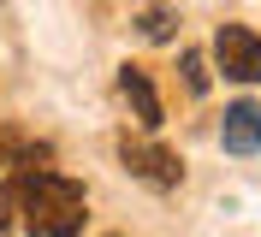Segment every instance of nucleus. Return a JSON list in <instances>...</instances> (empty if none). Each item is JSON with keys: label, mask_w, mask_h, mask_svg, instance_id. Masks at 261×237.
Segmentation results:
<instances>
[{"label": "nucleus", "mask_w": 261, "mask_h": 237, "mask_svg": "<svg viewBox=\"0 0 261 237\" xmlns=\"http://www.w3.org/2000/svg\"><path fill=\"white\" fill-rule=\"evenodd\" d=\"M36 160L42 154H24L12 166V184H6L0 207H6V214H24V231L30 237H77L83 231V207H89L83 184L65 178V172L36 166Z\"/></svg>", "instance_id": "obj_1"}, {"label": "nucleus", "mask_w": 261, "mask_h": 237, "mask_svg": "<svg viewBox=\"0 0 261 237\" xmlns=\"http://www.w3.org/2000/svg\"><path fill=\"white\" fill-rule=\"evenodd\" d=\"M214 60L231 83H261V36L244 30V24H220L214 36Z\"/></svg>", "instance_id": "obj_2"}, {"label": "nucleus", "mask_w": 261, "mask_h": 237, "mask_svg": "<svg viewBox=\"0 0 261 237\" xmlns=\"http://www.w3.org/2000/svg\"><path fill=\"white\" fill-rule=\"evenodd\" d=\"M119 160H125L143 184H154V190H178V178H184L178 154L161 148V142H143V137H125V142H119Z\"/></svg>", "instance_id": "obj_3"}, {"label": "nucleus", "mask_w": 261, "mask_h": 237, "mask_svg": "<svg viewBox=\"0 0 261 237\" xmlns=\"http://www.w3.org/2000/svg\"><path fill=\"white\" fill-rule=\"evenodd\" d=\"M119 95L130 101V113H137V125H143V130H161V125H166L161 95H154V83H148L143 65H119Z\"/></svg>", "instance_id": "obj_4"}, {"label": "nucleus", "mask_w": 261, "mask_h": 237, "mask_svg": "<svg viewBox=\"0 0 261 237\" xmlns=\"http://www.w3.org/2000/svg\"><path fill=\"white\" fill-rule=\"evenodd\" d=\"M220 142H226V154H255V148H261V107H255V101L226 107V119H220Z\"/></svg>", "instance_id": "obj_5"}, {"label": "nucleus", "mask_w": 261, "mask_h": 237, "mask_svg": "<svg viewBox=\"0 0 261 237\" xmlns=\"http://www.w3.org/2000/svg\"><path fill=\"white\" fill-rule=\"evenodd\" d=\"M137 30H143L148 42H166V36H172V12H161V6H148V12L137 18Z\"/></svg>", "instance_id": "obj_6"}, {"label": "nucleus", "mask_w": 261, "mask_h": 237, "mask_svg": "<svg viewBox=\"0 0 261 237\" xmlns=\"http://www.w3.org/2000/svg\"><path fill=\"white\" fill-rule=\"evenodd\" d=\"M184 89H190V95H208V60H202L196 47L184 54Z\"/></svg>", "instance_id": "obj_7"}]
</instances>
